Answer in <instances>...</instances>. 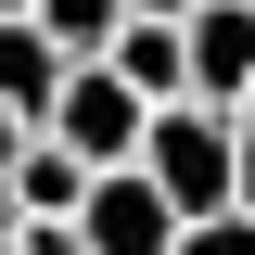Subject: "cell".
Instances as JSON below:
<instances>
[{
  "mask_svg": "<svg viewBox=\"0 0 255 255\" xmlns=\"http://www.w3.org/2000/svg\"><path fill=\"white\" fill-rule=\"evenodd\" d=\"M140 166L179 191V217H230V204H243V115L204 102V90H191V102H153Z\"/></svg>",
  "mask_w": 255,
  "mask_h": 255,
  "instance_id": "cell-1",
  "label": "cell"
},
{
  "mask_svg": "<svg viewBox=\"0 0 255 255\" xmlns=\"http://www.w3.org/2000/svg\"><path fill=\"white\" fill-rule=\"evenodd\" d=\"M51 140L77 166H140V140H153V90H128L115 64H77V77H64V102H51Z\"/></svg>",
  "mask_w": 255,
  "mask_h": 255,
  "instance_id": "cell-2",
  "label": "cell"
},
{
  "mask_svg": "<svg viewBox=\"0 0 255 255\" xmlns=\"http://www.w3.org/2000/svg\"><path fill=\"white\" fill-rule=\"evenodd\" d=\"M77 230H90V255H179V191L153 179V166H102L90 204H77Z\"/></svg>",
  "mask_w": 255,
  "mask_h": 255,
  "instance_id": "cell-3",
  "label": "cell"
},
{
  "mask_svg": "<svg viewBox=\"0 0 255 255\" xmlns=\"http://www.w3.org/2000/svg\"><path fill=\"white\" fill-rule=\"evenodd\" d=\"M191 90L204 102L255 90V0H191Z\"/></svg>",
  "mask_w": 255,
  "mask_h": 255,
  "instance_id": "cell-4",
  "label": "cell"
},
{
  "mask_svg": "<svg viewBox=\"0 0 255 255\" xmlns=\"http://www.w3.org/2000/svg\"><path fill=\"white\" fill-rule=\"evenodd\" d=\"M64 77H77V51H64V38L38 26V13H0V102L51 128V102H64Z\"/></svg>",
  "mask_w": 255,
  "mask_h": 255,
  "instance_id": "cell-5",
  "label": "cell"
},
{
  "mask_svg": "<svg viewBox=\"0 0 255 255\" xmlns=\"http://www.w3.org/2000/svg\"><path fill=\"white\" fill-rule=\"evenodd\" d=\"M102 64H115L128 90H153V102H191V26H166V13H128Z\"/></svg>",
  "mask_w": 255,
  "mask_h": 255,
  "instance_id": "cell-6",
  "label": "cell"
},
{
  "mask_svg": "<svg viewBox=\"0 0 255 255\" xmlns=\"http://www.w3.org/2000/svg\"><path fill=\"white\" fill-rule=\"evenodd\" d=\"M90 179H102V166H77L51 128H38L26 166H13V217H77V204H90Z\"/></svg>",
  "mask_w": 255,
  "mask_h": 255,
  "instance_id": "cell-7",
  "label": "cell"
},
{
  "mask_svg": "<svg viewBox=\"0 0 255 255\" xmlns=\"http://www.w3.org/2000/svg\"><path fill=\"white\" fill-rule=\"evenodd\" d=\"M26 13H38V26H51L77 64H90V51H115V26H128V0H26Z\"/></svg>",
  "mask_w": 255,
  "mask_h": 255,
  "instance_id": "cell-8",
  "label": "cell"
},
{
  "mask_svg": "<svg viewBox=\"0 0 255 255\" xmlns=\"http://www.w3.org/2000/svg\"><path fill=\"white\" fill-rule=\"evenodd\" d=\"M179 255H255V217H243V204H230V217H191Z\"/></svg>",
  "mask_w": 255,
  "mask_h": 255,
  "instance_id": "cell-9",
  "label": "cell"
},
{
  "mask_svg": "<svg viewBox=\"0 0 255 255\" xmlns=\"http://www.w3.org/2000/svg\"><path fill=\"white\" fill-rule=\"evenodd\" d=\"M26 140H38V115H13V102H0V179L26 166Z\"/></svg>",
  "mask_w": 255,
  "mask_h": 255,
  "instance_id": "cell-10",
  "label": "cell"
},
{
  "mask_svg": "<svg viewBox=\"0 0 255 255\" xmlns=\"http://www.w3.org/2000/svg\"><path fill=\"white\" fill-rule=\"evenodd\" d=\"M230 115H243V217H255V90L230 102Z\"/></svg>",
  "mask_w": 255,
  "mask_h": 255,
  "instance_id": "cell-11",
  "label": "cell"
},
{
  "mask_svg": "<svg viewBox=\"0 0 255 255\" xmlns=\"http://www.w3.org/2000/svg\"><path fill=\"white\" fill-rule=\"evenodd\" d=\"M128 13H166V26H191V0H128Z\"/></svg>",
  "mask_w": 255,
  "mask_h": 255,
  "instance_id": "cell-12",
  "label": "cell"
},
{
  "mask_svg": "<svg viewBox=\"0 0 255 255\" xmlns=\"http://www.w3.org/2000/svg\"><path fill=\"white\" fill-rule=\"evenodd\" d=\"M0 13H26V0H0Z\"/></svg>",
  "mask_w": 255,
  "mask_h": 255,
  "instance_id": "cell-13",
  "label": "cell"
}]
</instances>
